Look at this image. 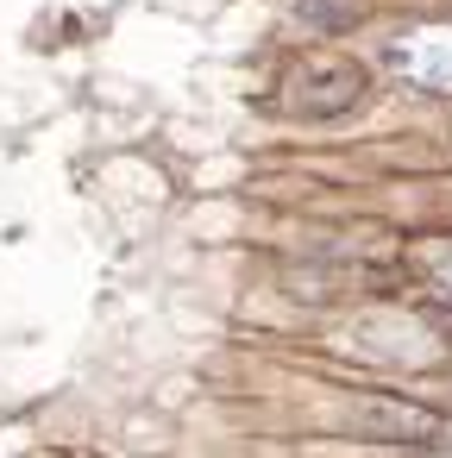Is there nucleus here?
<instances>
[{
  "label": "nucleus",
  "instance_id": "obj_2",
  "mask_svg": "<svg viewBox=\"0 0 452 458\" xmlns=\"http://www.w3.org/2000/svg\"><path fill=\"white\" fill-rule=\"evenodd\" d=\"M389 64L421 89H452V26H414L389 45Z\"/></svg>",
  "mask_w": 452,
  "mask_h": 458
},
{
  "label": "nucleus",
  "instance_id": "obj_1",
  "mask_svg": "<svg viewBox=\"0 0 452 458\" xmlns=\"http://www.w3.org/2000/svg\"><path fill=\"white\" fill-rule=\"evenodd\" d=\"M364 95V70L352 57H308L295 76H289V107L302 120H333L345 114L352 101Z\"/></svg>",
  "mask_w": 452,
  "mask_h": 458
},
{
  "label": "nucleus",
  "instance_id": "obj_3",
  "mask_svg": "<svg viewBox=\"0 0 452 458\" xmlns=\"http://www.w3.org/2000/svg\"><path fill=\"white\" fill-rule=\"evenodd\" d=\"M439 283H446V289H452V258H446V264H439Z\"/></svg>",
  "mask_w": 452,
  "mask_h": 458
}]
</instances>
